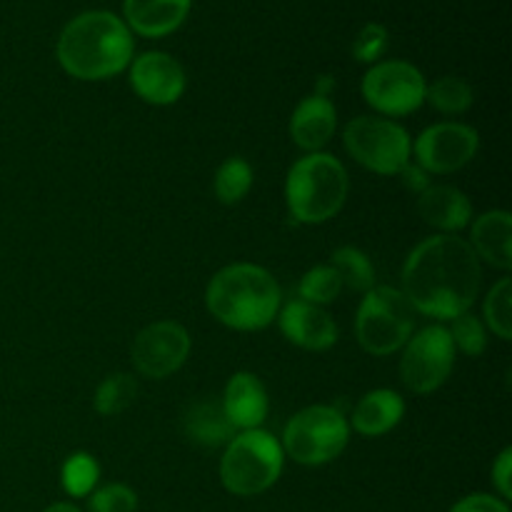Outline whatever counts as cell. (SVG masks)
<instances>
[{
  "label": "cell",
  "instance_id": "obj_20",
  "mask_svg": "<svg viewBox=\"0 0 512 512\" xmlns=\"http://www.w3.org/2000/svg\"><path fill=\"white\" fill-rule=\"evenodd\" d=\"M405 403L395 390L365 393L353 408V428L365 438H380L403 420Z\"/></svg>",
  "mask_w": 512,
  "mask_h": 512
},
{
  "label": "cell",
  "instance_id": "obj_19",
  "mask_svg": "<svg viewBox=\"0 0 512 512\" xmlns=\"http://www.w3.org/2000/svg\"><path fill=\"white\" fill-rule=\"evenodd\" d=\"M470 248L493 268H512V218L508 210H490L473 223Z\"/></svg>",
  "mask_w": 512,
  "mask_h": 512
},
{
  "label": "cell",
  "instance_id": "obj_32",
  "mask_svg": "<svg viewBox=\"0 0 512 512\" xmlns=\"http://www.w3.org/2000/svg\"><path fill=\"white\" fill-rule=\"evenodd\" d=\"M450 512H510V508L505 500L493 498V495L485 493H475L463 498L460 503H455Z\"/></svg>",
  "mask_w": 512,
  "mask_h": 512
},
{
  "label": "cell",
  "instance_id": "obj_2",
  "mask_svg": "<svg viewBox=\"0 0 512 512\" xmlns=\"http://www.w3.org/2000/svg\"><path fill=\"white\" fill-rule=\"evenodd\" d=\"M133 33L110 10H88L70 20L58 38L60 68L78 80H108L133 63Z\"/></svg>",
  "mask_w": 512,
  "mask_h": 512
},
{
  "label": "cell",
  "instance_id": "obj_25",
  "mask_svg": "<svg viewBox=\"0 0 512 512\" xmlns=\"http://www.w3.org/2000/svg\"><path fill=\"white\" fill-rule=\"evenodd\" d=\"M135 395H138V383L133 375L115 373L98 385L93 403L100 415H120L133 405Z\"/></svg>",
  "mask_w": 512,
  "mask_h": 512
},
{
  "label": "cell",
  "instance_id": "obj_7",
  "mask_svg": "<svg viewBox=\"0 0 512 512\" xmlns=\"http://www.w3.org/2000/svg\"><path fill=\"white\" fill-rule=\"evenodd\" d=\"M350 440V423L338 408L310 405L290 418L283 433V453L300 465H325L338 458Z\"/></svg>",
  "mask_w": 512,
  "mask_h": 512
},
{
  "label": "cell",
  "instance_id": "obj_12",
  "mask_svg": "<svg viewBox=\"0 0 512 512\" xmlns=\"http://www.w3.org/2000/svg\"><path fill=\"white\" fill-rule=\"evenodd\" d=\"M478 148V130L465 123L430 125L413 145L415 160L428 175H448L465 168L478 155Z\"/></svg>",
  "mask_w": 512,
  "mask_h": 512
},
{
  "label": "cell",
  "instance_id": "obj_16",
  "mask_svg": "<svg viewBox=\"0 0 512 512\" xmlns=\"http://www.w3.org/2000/svg\"><path fill=\"white\" fill-rule=\"evenodd\" d=\"M193 0H123L125 25L143 38H165L188 18Z\"/></svg>",
  "mask_w": 512,
  "mask_h": 512
},
{
  "label": "cell",
  "instance_id": "obj_8",
  "mask_svg": "<svg viewBox=\"0 0 512 512\" xmlns=\"http://www.w3.org/2000/svg\"><path fill=\"white\" fill-rule=\"evenodd\" d=\"M343 143L355 163L378 175H398L413 153L408 130L380 115H360L350 120L343 130Z\"/></svg>",
  "mask_w": 512,
  "mask_h": 512
},
{
  "label": "cell",
  "instance_id": "obj_15",
  "mask_svg": "<svg viewBox=\"0 0 512 512\" xmlns=\"http://www.w3.org/2000/svg\"><path fill=\"white\" fill-rule=\"evenodd\" d=\"M223 410L235 430H255L265 423L270 410L268 390L253 373H235L225 383Z\"/></svg>",
  "mask_w": 512,
  "mask_h": 512
},
{
  "label": "cell",
  "instance_id": "obj_5",
  "mask_svg": "<svg viewBox=\"0 0 512 512\" xmlns=\"http://www.w3.org/2000/svg\"><path fill=\"white\" fill-rule=\"evenodd\" d=\"M283 445L265 430H243L225 445L220 480L238 498H253L278 483L283 473Z\"/></svg>",
  "mask_w": 512,
  "mask_h": 512
},
{
  "label": "cell",
  "instance_id": "obj_36",
  "mask_svg": "<svg viewBox=\"0 0 512 512\" xmlns=\"http://www.w3.org/2000/svg\"><path fill=\"white\" fill-rule=\"evenodd\" d=\"M43 512H80V510L75 508L73 503H55V505H50V508H45Z\"/></svg>",
  "mask_w": 512,
  "mask_h": 512
},
{
  "label": "cell",
  "instance_id": "obj_28",
  "mask_svg": "<svg viewBox=\"0 0 512 512\" xmlns=\"http://www.w3.org/2000/svg\"><path fill=\"white\" fill-rule=\"evenodd\" d=\"M485 323L500 340L512 338V280L503 278L485 298Z\"/></svg>",
  "mask_w": 512,
  "mask_h": 512
},
{
  "label": "cell",
  "instance_id": "obj_35",
  "mask_svg": "<svg viewBox=\"0 0 512 512\" xmlns=\"http://www.w3.org/2000/svg\"><path fill=\"white\" fill-rule=\"evenodd\" d=\"M335 88V80L328 78V75H323V78L318 80V90H315V95H325L328 98V90Z\"/></svg>",
  "mask_w": 512,
  "mask_h": 512
},
{
  "label": "cell",
  "instance_id": "obj_23",
  "mask_svg": "<svg viewBox=\"0 0 512 512\" xmlns=\"http://www.w3.org/2000/svg\"><path fill=\"white\" fill-rule=\"evenodd\" d=\"M473 88L458 75H443L433 80L425 90V103L433 105L438 113L460 115L473 105Z\"/></svg>",
  "mask_w": 512,
  "mask_h": 512
},
{
  "label": "cell",
  "instance_id": "obj_1",
  "mask_svg": "<svg viewBox=\"0 0 512 512\" xmlns=\"http://www.w3.org/2000/svg\"><path fill=\"white\" fill-rule=\"evenodd\" d=\"M483 283L480 258L458 235H433L410 250L403 265V290L413 310L453 320L473 308Z\"/></svg>",
  "mask_w": 512,
  "mask_h": 512
},
{
  "label": "cell",
  "instance_id": "obj_34",
  "mask_svg": "<svg viewBox=\"0 0 512 512\" xmlns=\"http://www.w3.org/2000/svg\"><path fill=\"white\" fill-rule=\"evenodd\" d=\"M400 178H403V183H405V188L408 190H413V193H425V190L430 188V178H428V173H425L423 168H420L418 163H408L405 165L403 170H400Z\"/></svg>",
  "mask_w": 512,
  "mask_h": 512
},
{
  "label": "cell",
  "instance_id": "obj_3",
  "mask_svg": "<svg viewBox=\"0 0 512 512\" xmlns=\"http://www.w3.org/2000/svg\"><path fill=\"white\" fill-rule=\"evenodd\" d=\"M283 293L273 273L253 263L218 270L205 288V305L218 323L233 330H263L278 318Z\"/></svg>",
  "mask_w": 512,
  "mask_h": 512
},
{
  "label": "cell",
  "instance_id": "obj_30",
  "mask_svg": "<svg viewBox=\"0 0 512 512\" xmlns=\"http://www.w3.org/2000/svg\"><path fill=\"white\" fill-rule=\"evenodd\" d=\"M90 512H135L138 510V495L128 485H105L88 495Z\"/></svg>",
  "mask_w": 512,
  "mask_h": 512
},
{
  "label": "cell",
  "instance_id": "obj_31",
  "mask_svg": "<svg viewBox=\"0 0 512 512\" xmlns=\"http://www.w3.org/2000/svg\"><path fill=\"white\" fill-rule=\"evenodd\" d=\"M388 28L380 23H368L360 28V33L355 35L353 40V58L358 63H368L375 65L380 63V55L388 50Z\"/></svg>",
  "mask_w": 512,
  "mask_h": 512
},
{
  "label": "cell",
  "instance_id": "obj_17",
  "mask_svg": "<svg viewBox=\"0 0 512 512\" xmlns=\"http://www.w3.org/2000/svg\"><path fill=\"white\" fill-rule=\"evenodd\" d=\"M338 125V110L333 100L325 95H308L298 103L290 118V138L298 148L308 153H318L320 148L330 143Z\"/></svg>",
  "mask_w": 512,
  "mask_h": 512
},
{
  "label": "cell",
  "instance_id": "obj_10",
  "mask_svg": "<svg viewBox=\"0 0 512 512\" xmlns=\"http://www.w3.org/2000/svg\"><path fill=\"white\" fill-rule=\"evenodd\" d=\"M400 358V378L405 388L425 395L438 390L450 378L455 365V345L450 340L448 328L430 325L403 345Z\"/></svg>",
  "mask_w": 512,
  "mask_h": 512
},
{
  "label": "cell",
  "instance_id": "obj_9",
  "mask_svg": "<svg viewBox=\"0 0 512 512\" xmlns=\"http://www.w3.org/2000/svg\"><path fill=\"white\" fill-rule=\"evenodd\" d=\"M360 90L365 103L380 115L403 118L425 103L428 80L408 60H383L363 75Z\"/></svg>",
  "mask_w": 512,
  "mask_h": 512
},
{
  "label": "cell",
  "instance_id": "obj_22",
  "mask_svg": "<svg viewBox=\"0 0 512 512\" xmlns=\"http://www.w3.org/2000/svg\"><path fill=\"white\" fill-rule=\"evenodd\" d=\"M330 265L343 280V288L355 290V293H368L370 288H375V268L363 250L353 245L338 248L330 258Z\"/></svg>",
  "mask_w": 512,
  "mask_h": 512
},
{
  "label": "cell",
  "instance_id": "obj_4",
  "mask_svg": "<svg viewBox=\"0 0 512 512\" xmlns=\"http://www.w3.org/2000/svg\"><path fill=\"white\" fill-rule=\"evenodd\" d=\"M348 190V170L338 158L328 153H310L288 170L285 203L298 223L318 225L340 213Z\"/></svg>",
  "mask_w": 512,
  "mask_h": 512
},
{
  "label": "cell",
  "instance_id": "obj_13",
  "mask_svg": "<svg viewBox=\"0 0 512 512\" xmlns=\"http://www.w3.org/2000/svg\"><path fill=\"white\" fill-rule=\"evenodd\" d=\"M130 68V85L135 95L150 105H173L185 93V70L178 60L163 50L138 55Z\"/></svg>",
  "mask_w": 512,
  "mask_h": 512
},
{
  "label": "cell",
  "instance_id": "obj_26",
  "mask_svg": "<svg viewBox=\"0 0 512 512\" xmlns=\"http://www.w3.org/2000/svg\"><path fill=\"white\" fill-rule=\"evenodd\" d=\"M98 478L100 465L88 453H73L60 470V480H63V488L70 498H88L98 485Z\"/></svg>",
  "mask_w": 512,
  "mask_h": 512
},
{
  "label": "cell",
  "instance_id": "obj_18",
  "mask_svg": "<svg viewBox=\"0 0 512 512\" xmlns=\"http://www.w3.org/2000/svg\"><path fill=\"white\" fill-rule=\"evenodd\" d=\"M418 213L443 235H455L473 220V205L463 190L453 185H430L418 198Z\"/></svg>",
  "mask_w": 512,
  "mask_h": 512
},
{
  "label": "cell",
  "instance_id": "obj_6",
  "mask_svg": "<svg viewBox=\"0 0 512 512\" xmlns=\"http://www.w3.org/2000/svg\"><path fill=\"white\" fill-rule=\"evenodd\" d=\"M413 325V305L408 303V298L398 288L375 285L360 303L355 335L365 353L385 358L408 343L413 335Z\"/></svg>",
  "mask_w": 512,
  "mask_h": 512
},
{
  "label": "cell",
  "instance_id": "obj_33",
  "mask_svg": "<svg viewBox=\"0 0 512 512\" xmlns=\"http://www.w3.org/2000/svg\"><path fill=\"white\" fill-rule=\"evenodd\" d=\"M493 485L498 488L500 498H512V448H505L493 463Z\"/></svg>",
  "mask_w": 512,
  "mask_h": 512
},
{
  "label": "cell",
  "instance_id": "obj_29",
  "mask_svg": "<svg viewBox=\"0 0 512 512\" xmlns=\"http://www.w3.org/2000/svg\"><path fill=\"white\" fill-rule=\"evenodd\" d=\"M450 340H453L455 350H463L470 358H478V355L485 353L488 348V333H485V325L475 318L473 313H463L458 318L450 320Z\"/></svg>",
  "mask_w": 512,
  "mask_h": 512
},
{
  "label": "cell",
  "instance_id": "obj_11",
  "mask_svg": "<svg viewBox=\"0 0 512 512\" xmlns=\"http://www.w3.org/2000/svg\"><path fill=\"white\" fill-rule=\"evenodd\" d=\"M190 355L188 330L173 320H158L140 330L130 348V360L143 378L165 380L183 368Z\"/></svg>",
  "mask_w": 512,
  "mask_h": 512
},
{
  "label": "cell",
  "instance_id": "obj_24",
  "mask_svg": "<svg viewBox=\"0 0 512 512\" xmlns=\"http://www.w3.org/2000/svg\"><path fill=\"white\" fill-rule=\"evenodd\" d=\"M215 195L223 205H235L253 188V168L245 158H228L215 173Z\"/></svg>",
  "mask_w": 512,
  "mask_h": 512
},
{
  "label": "cell",
  "instance_id": "obj_14",
  "mask_svg": "<svg viewBox=\"0 0 512 512\" xmlns=\"http://www.w3.org/2000/svg\"><path fill=\"white\" fill-rule=\"evenodd\" d=\"M280 333L303 350H328L338 343V325L320 305L295 298L278 310Z\"/></svg>",
  "mask_w": 512,
  "mask_h": 512
},
{
  "label": "cell",
  "instance_id": "obj_21",
  "mask_svg": "<svg viewBox=\"0 0 512 512\" xmlns=\"http://www.w3.org/2000/svg\"><path fill=\"white\" fill-rule=\"evenodd\" d=\"M183 430L195 445L203 448H220L235 438V428L225 415L223 403L215 400H200L190 405L183 418Z\"/></svg>",
  "mask_w": 512,
  "mask_h": 512
},
{
  "label": "cell",
  "instance_id": "obj_27",
  "mask_svg": "<svg viewBox=\"0 0 512 512\" xmlns=\"http://www.w3.org/2000/svg\"><path fill=\"white\" fill-rule=\"evenodd\" d=\"M343 293V280L335 273L333 265H318L300 278L298 298L313 305L333 303Z\"/></svg>",
  "mask_w": 512,
  "mask_h": 512
}]
</instances>
